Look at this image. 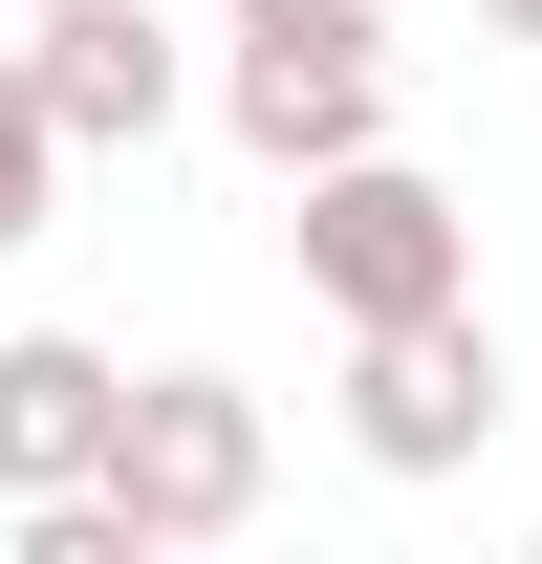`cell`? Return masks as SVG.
<instances>
[{
	"instance_id": "obj_2",
	"label": "cell",
	"mask_w": 542,
	"mask_h": 564,
	"mask_svg": "<svg viewBox=\"0 0 542 564\" xmlns=\"http://www.w3.org/2000/svg\"><path fill=\"white\" fill-rule=\"evenodd\" d=\"M109 499L152 521V564H174V543H239V521L282 499L261 391H239V369H131V391H109Z\"/></svg>"
},
{
	"instance_id": "obj_3",
	"label": "cell",
	"mask_w": 542,
	"mask_h": 564,
	"mask_svg": "<svg viewBox=\"0 0 542 564\" xmlns=\"http://www.w3.org/2000/svg\"><path fill=\"white\" fill-rule=\"evenodd\" d=\"M499 413H521V369H499V326H477V304L347 326V456H369V478H456Z\"/></svg>"
},
{
	"instance_id": "obj_6",
	"label": "cell",
	"mask_w": 542,
	"mask_h": 564,
	"mask_svg": "<svg viewBox=\"0 0 542 564\" xmlns=\"http://www.w3.org/2000/svg\"><path fill=\"white\" fill-rule=\"evenodd\" d=\"M109 391H131V369L87 348V326H0V499L109 478Z\"/></svg>"
},
{
	"instance_id": "obj_1",
	"label": "cell",
	"mask_w": 542,
	"mask_h": 564,
	"mask_svg": "<svg viewBox=\"0 0 542 564\" xmlns=\"http://www.w3.org/2000/svg\"><path fill=\"white\" fill-rule=\"evenodd\" d=\"M282 239H304V304H326V326H412V304H477V217L434 196V174H412L391 131L369 152H326V174H282Z\"/></svg>"
},
{
	"instance_id": "obj_4",
	"label": "cell",
	"mask_w": 542,
	"mask_h": 564,
	"mask_svg": "<svg viewBox=\"0 0 542 564\" xmlns=\"http://www.w3.org/2000/svg\"><path fill=\"white\" fill-rule=\"evenodd\" d=\"M22 87H44L66 152H152L174 109H196V66H174L152 0H44V22H22Z\"/></svg>"
},
{
	"instance_id": "obj_9",
	"label": "cell",
	"mask_w": 542,
	"mask_h": 564,
	"mask_svg": "<svg viewBox=\"0 0 542 564\" xmlns=\"http://www.w3.org/2000/svg\"><path fill=\"white\" fill-rule=\"evenodd\" d=\"M477 22H499V44H542V0H477Z\"/></svg>"
},
{
	"instance_id": "obj_8",
	"label": "cell",
	"mask_w": 542,
	"mask_h": 564,
	"mask_svg": "<svg viewBox=\"0 0 542 564\" xmlns=\"http://www.w3.org/2000/svg\"><path fill=\"white\" fill-rule=\"evenodd\" d=\"M239 22H282V44H391V0H239Z\"/></svg>"
},
{
	"instance_id": "obj_7",
	"label": "cell",
	"mask_w": 542,
	"mask_h": 564,
	"mask_svg": "<svg viewBox=\"0 0 542 564\" xmlns=\"http://www.w3.org/2000/svg\"><path fill=\"white\" fill-rule=\"evenodd\" d=\"M66 217V131H44V87H22V44H0V261Z\"/></svg>"
},
{
	"instance_id": "obj_5",
	"label": "cell",
	"mask_w": 542,
	"mask_h": 564,
	"mask_svg": "<svg viewBox=\"0 0 542 564\" xmlns=\"http://www.w3.org/2000/svg\"><path fill=\"white\" fill-rule=\"evenodd\" d=\"M217 109H239V152H261V174H326V152L391 131V44H282V22H239Z\"/></svg>"
}]
</instances>
